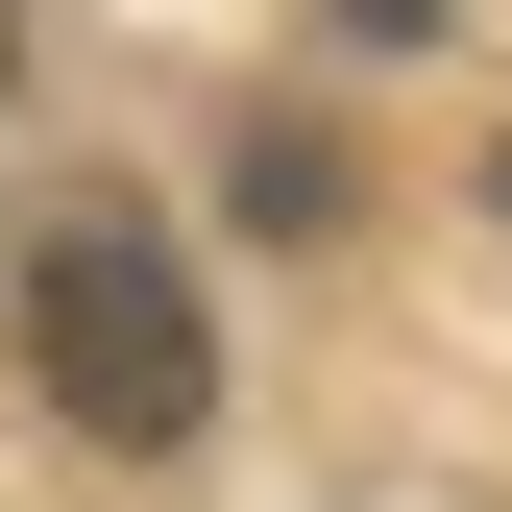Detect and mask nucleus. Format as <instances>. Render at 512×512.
I'll return each mask as SVG.
<instances>
[{"label": "nucleus", "mask_w": 512, "mask_h": 512, "mask_svg": "<svg viewBox=\"0 0 512 512\" xmlns=\"http://www.w3.org/2000/svg\"><path fill=\"white\" fill-rule=\"evenodd\" d=\"M0 74H25V0H0Z\"/></svg>", "instance_id": "nucleus-2"}, {"label": "nucleus", "mask_w": 512, "mask_h": 512, "mask_svg": "<svg viewBox=\"0 0 512 512\" xmlns=\"http://www.w3.org/2000/svg\"><path fill=\"white\" fill-rule=\"evenodd\" d=\"M25 366H49V415H74L98 464H171V439L220 415V317L171 269V220H49L25 244Z\"/></svg>", "instance_id": "nucleus-1"}]
</instances>
